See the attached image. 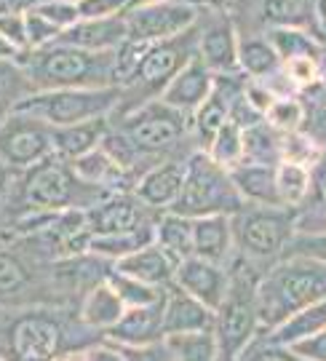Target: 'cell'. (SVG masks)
<instances>
[{
	"label": "cell",
	"mask_w": 326,
	"mask_h": 361,
	"mask_svg": "<svg viewBox=\"0 0 326 361\" xmlns=\"http://www.w3.org/2000/svg\"><path fill=\"white\" fill-rule=\"evenodd\" d=\"M260 329L270 332L297 310L326 300V262L302 255H284L254 286Z\"/></svg>",
	"instance_id": "6da1fadb"
},
{
	"label": "cell",
	"mask_w": 326,
	"mask_h": 361,
	"mask_svg": "<svg viewBox=\"0 0 326 361\" xmlns=\"http://www.w3.org/2000/svg\"><path fill=\"white\" fill-rule=\"evenodd\" d=\"M19 65L25 67L35 91L115 86V51H86L56 40L27 51Z\"/></svg>",
	"instance_id": "7a4b0ae2"
},
{
	"label": "cell",
	"mask_w": 326,
	"mask_h": 361,
	"mask_svg": "<svg viewBox=\"0 0 326 361\" xmlns=\"http://www.w3.org/2000/svg\"><path fill=\"white\" fill-rule=\"evenodd\" d=\"M105 190L92 188L75 174L70 161L59 155H49L35 166L25 169L22 182V198H25L27 214H56L70 209H92L96 201L105 198Z\"/></svg>",
	"instance_id": "3957f363"
},
{
	"label": "cell",
	"mask_w": 326,
	"mask_h": 361,
	"mask_svg": "<svg viewBox=\"0 0 326 361\" xmlns=\"http://www.w3.org/2000/svg\"><path fill=\"white\" fill-rule=\"evenodd\" d=\"M244 198L235 188L230 169L220 166L206 150L190 155L184 164V185L177 204L169 212L184 217H209V214H227L233 217L244 209Z\"/></svg>",
	"instance_id": "277c9868"
},
{
	"label": "cell",
	"mask_w": 326,
	"mask_h": 361,
	"mask_svg": "<svg viewBox=\"0 0 326 361\" xmlns=\"http://www.w3.org/2000/svg\"><path fill=\"white\" fill-rule=\"evenodd\" d=\"M123 89L107 86V89H56V91H35L19 102L13 113L32 116L49 123L54 129L73 126L83 121L110 118L120 104Z\"/></svg>",
	"instance_id": "5b68a950"
},
{
	"label": "cell",
	"mask_w": 326,
	"mask_h": 361,
	"mask_svg": "<svg viewBox=\"0 0 326 361\" xmlns=\"http://www.w3.org/2000/svg\"><path fill=\"white\" fill-rule=\"evenodd\" d=\"M254 286L257 281L249 276V271H241L230 279L225 300L220 302V308L214 310L211 332L220 345V361H238L244 356V350L251 348L257 332H262Z\"/></svg>",
	"instance_id": "8992f818"
},
{
	"label": "cell",
	"mask_w": 326,
	"mask_h": 361,
	"mask_svg": "<svg viewBox=\"0 0 326 361\" xmlns=\"http://www.w3.org/2000/svg\"><path fill=\"white\" fill-rule=\"evenodd\" d=\"M233 235L241 252L251 259H275L284 257L289 241L294 235L291 214L284 207H260L244 209L233 214Z\"/></svg>",
	"instance_id": "52a82bcc"
},
{
	"label": "cell",
	"mask_w": 326,
	"mask_h": 361,
	"mask_svg": "<svg viewBox=\"0 0 326 361\" xmlns=\"http://www.w3.org/2000/svg\"><path fill=\"white\" fill-rule=\"evenodd\" d=\"M190 129V116L174 110L163 99L137 104L126 113L120 131L142 155H161L182 140Z\"/></svg>",
	"instance_id": "ba28073f"
},
{
	"label": "cell",
	"mask_w": 326,
	"mask_h": 361,
	"mask_svg": "<svg viewBox=\"0 0 326 361\" xmlns=\"http://www.w3.org/2000/svg\"><path fill=\"white\" fill-rule=\"evenodd\" d=\"M196 46H198V30H187L182 35L174 38L158 40L150 43L144 51L142 62L134 73V80L123 91L137 89L144 97V102L158 99L166 86L177 78V73L182 70L190 59H196Z\"/></svg>",
	"instance_id": "9c48e42d"
},
{
	"label": "cell",
	"mask_w": 326,
	"mask_h": 361,
	"mask_svg": "<svg viewBox=\"0 0 326 361\" xmlns=\"http://www.w3.org/2000/svg\"><path fill=\"white\" fill-rule=\"evenodd\" d=\"M65 332L49 310L19 313L6 329V361H59Z\"/></svg>",
	"instance_id": "30bf717a"
},
{
	"label": "cell",
	"mask_w": 326,
	"mask_h": 361,
	"mask_svg": "<svg viewBox=\"0 0 326 361\" xmlns=\"http://www.w3.org/2000/svg\"><path fill=\"white\" fill-rule=\"evenodd\" d=\"M198 22V6L184 0H166L153 6H139L126 11V27L131 40L158 43V40L182 35Z\"/></svg>",
	"instance_id": "8fae6325"
},
{
	"label": "cell",
	"mask_w": 326,
	"mask_h": 361,
	"mask_svg": "<svg viewBox=\"0 0 326 361\" xmlns=\"http://www.w3.org/2000/svg\"><path fill=\"white\" fill-rule=\"evenodd\" d=\"M54 155L51 126L32 116L11 113L0 126V158L13 169H30Z\"/></svg>",
	"instance_id": "7c38bea8"
},
{
	"label": "cell",
	"mask_w": 326,
	"mask_h": 361,
	"mask_svg": "<svg viewBox=\"0 0 326 361\" xmlns=\"http://www.w3.org/2000/svg\"><path fill=\"white\" fill-rule=\"evenodd\" d=\"M147 214L150 209L134 195V190H118V193H107L102 201L86 209V228H89V235L134 233L153 225Z\"/></svg>",
	"instance_id": "4fadbf2b"
},
{
	"label": "cell",
	"mask_w": 326,
	"mask_h": 361,
	"mask_svg": "<svg viewBox=\"0 0 326 361\" xmlns=\"http://www.w3.org/2000/svg\"><path fill=\"white\" fill-rule=\"evenodd\" d=\"M171 284H177L182 292H187L190 297H196L198 302H203L206 308L217 310L220 302L225 300L230 276L225 273L222 265H214L209 259H201V257H196V255H190V257H184L177 262Z\"/></svg>",
	"instance_id": "5bb4252c"
},
{
	"label": "cell",
	"mask_w": 326,
	"mask_h": 361,
	"mask_svg": "<svg viewBox=\"0 0 326 361\" xmlns=\"http://www.w3.org/2000/svg\"><path fill=\"white\" fill-rule=\"evenodd\" d=\"M214 80H217V75L196 56V59H190V62L177 73V78L166 86V91H163L158 99H163L169 107H174V110H180V113L193 118V113H196L198 107H201V102L209 97L211 89H214Z\"/></svg>",
	"instance_id": "9a60e30c"
},
{
	"label": "cell",
	"mask_w": 326,
	"mask_h": 361,
	"mask_svg": "<svg viewBox=\"0 0 326 361\" xmlns=\"http://www.w3.org/2000/svg\"><path fill=\"white\" fill-rule=\"evenodd\" d=\"M105 335L115 345H150L163 340V300L142 308H126Z\"/></svg>",
	"instance_id": "2e32d148"
},
{
	"label": "cell",
	"mask_w": 326,
	"mask_h": 361,
	"mask_svg": "<svg viewBox=\"0 0 326 361\" xmlns=\"http://www.w3.org/2000/svg\"><path fill=\"white\" fill-rule=\"evenodd\" d=\"M126 38H129L126 13H118L107 19H80L59 35V43L86 51H115Z\"/></svg>",
	"instance_id": "e0dca14e"
},
{
	"label": "cell",
	"mask_w": 326,
	"mask_h": 361,
	"mask_svg": "<svg viewBox=\"0 0 326 361\" xmlns=\"http://www.w3.org/2000/svg\"><path fill=\"white\" fill-rule=\"evenodd\" d=\"M184 164L182 161H163L158 166L147 169L134 185V195L147 209H166L169 212L182 193Z\"/></svg>",
	"instance_id": "ac0fdd59"
},
{
	"label": "cell",
	"mask_w": 326,
	"mask_h": 361,
	"mask_svg": "<svg viewBox=\"0 0 326 361\" xmlns=\"http://www.w3.org/2000/svg\"><path fill=\"white\" fill-rule=\"evenodd\" d=\"M214 326V310L182 292L177 284L166 286L163 295V335L203 332Z\"/></svg>",
	"instance_id": "d6986e66"
},
{
	"label": "cell",
	"mask_w": 326,
	"mask_h": 361,
	"mask_svg": "<svg viewBox=\"0 0 326 361\" xmlns=\"http://www.w3.org/2000/svg\"><path fill=\"white\" fill-rule=\"evenodd\" d=\"M238 35L227 22L203 27L198 32L196 56L209 67L214 75H233L238 70Z\"/></svg>",
	"instance_id": "ffe728a7"
},
{
	"label": "cell",
	"mask_w": 326,
	"mask_h": 361,
	"mask_svg": "<svg viewBox=\"0 0 326 361\" xmlns=\"http://www.w3.org/2000/svg\"><path fill=\"white\" fill-rule=\"evenodd\" d=\"M235 235L233 217L227 214H209L193 219V255L209 259L214 265H225L233 255Z\"/></svg>",
	"instance_id": "44dd1931"
},
{
	"label": "cell",
	"mask_w": 326,
	"mask_h": 361,
	"mask_svg": "<svg viewBox=\"0 0 326 361\" xmlns=\"http://www.w3.org/2000/svg\"><path fill=\"white\" fill-rule=\"evenodd\" d=\"M174 268L177 262L161 249L158 244H144L139 249H134L131 255L115 259L113 271L123 273L129 279H137L142 284L150 286H169L174 279Z\"/></svg>",
	"instance_id": "7402d4cb"
},
{
	"label": "cell",
	"mask_w": 326,
	"mask_h": 361,
	"mask_svg": "<svg viewBox=\"0 0 326 361\" xmlns=\"http://www.w3.org/2000/svg\"><path fill=\"white\" fill-rule=\"evenodd\" d=\"M110 131V118H96V121H83V123H73V126H51V145L54 155L65 158V161H75L80 155L96 150L105 134Z\"/></svg>",
	"instance_id": "603a6c76"
},
{
	"label": "cell",
	"mask_w": 326,
	"mask_h": 361,
	"mask_svg": "<svg viewBox=\"0 0 326 361\" xmlns=\"http://www.w3.org/2000/svg\"><path fill=\"white\" fill-rule=\"evenodd\" d=\"M230 75H220L214 80V89L211 94L201 102L196 113H193V126H196V134L203 150L209 147V142L214 140V134L230 121V104L235 99V89L227 83Z\"/></svg>",
	"instance_id": "cb8c5ba5"
},
{
	"label": "cell",
	"mask_w": 326,
	"mask_h": 361,
	"mask_svg": "<svg viewBox=\"0 0 326 361\" xmlns=\"http://www.w3.org/2000/svg\"><path fill=\"white\" fill-rule=\"evenodd\" d=\"M262 16L270 27H297L321 40L318 0H262Z\"/></svg>",
	"instance_id": "d4e9b609"
},
{
	"label": "cell",
	"mask_w": 326,
	"mask_h": 361,
	"mask_svg": "<svg viewBox=\"0 0 326 361\" xmlns=\"http://www.w3.org/2000/svg\"><path fill=\"white\" fill-rule=\"evenodd\" d=\"M70 166L75 169V174H78L80 180L89 182L92 188L105 190V193L126 190L123 182L131 180L129 171H123V169L118 166L115 161L102 150V145H99L96 150H92V153H86V155H80V158H75V161H70Z\"/></svg>",
	"instance_id": "484cf974"
},
{
	"label": "cell",
	"mask_w": 326,
	"mask_h": 361,
	"mask_svg": "<svg viewBox=\"0 0 326 361\" xmlns=\"http://www.w3.org/2000/svg\"><path fill=\"white\" fill-rule=\"evenodd\" d=\"M235 188L244 201L260 207H278L275 195V166L270 164H238L230 169Z\"/></svg>",
	"instance_id": "4316f807"
},
{
	"label": "cell",
	"mask_w": 326,
	"mask_h": 361,
	"mask_svg": "<svg viewBox=\"0 0 326 361\" xmlns=\"http://www.w3.org/2000/svg\"><path fill=\"white\" fill-rule=\"evenodd\" d=\"M123 302L120 297L115 295V289L107 284V276L94 284L86 297H83V305H80V322L89 329H96V332H107L113 324L123 316Z\"/></svg>",
	"instance_id": "83f0119b"
},
{
	"label": "cell",
	"mask_w": 326,
	"mask_h": 361,
	"mask_svg": "<svg viewBox=\"0 0 326 361\" xmlns=\"http://www.w3.org/2000/svg\"><path fill=\"white\" fill-rule=\"evenodd\" d=\"M153 244H158L174 262L193 255V219L166 212L153 225Z\"/></svg>",
	"instance_id": "f1b7e54d"
},
{
	"label": "cell",
	"mask_w": 326,
	"mask_h": 361,
	"mask_svg": "<svg viewBox=\"0 0 326 361\" xmlns=\"http://www.w3.org/2000/svg\"><path fill=\"white\" fill-rule=\"evenodd\" d=\"M326 326V300H318L308 308L297 310L294 316H289L284 324H278L275 329L265 332V340L273 343V345H291L297 340L321 332Z\"/></svg>",
	"instance_id": "f546056e"
},
{
	"label": "cell",
	"mask_w": 326,
	"mask_h": 361,
	"mask_svg": "<svg viewBox=\"0 0 326 361\" xmlns=\"http://www.w3.org/2000/svg\"><path fill=\"white\" fill-rule=\"evenodd\" d=\"M238 70L254 80L275 75L281 70V59L268 38H238Z\"/></svg>",
	"instance_id": "4dcf8cb0"
},
{
	"label": "cell",
	"mask_w": 326,
	"mask_h": 361,
	"mask_svg": "<svg viewBox=\"0 0 326 361\" xmlns=\"http://www.w3.org/2000/svg\"><path fill=\"white\" fill-rule=\"evenodd\" d=\"M311 169L300 166V164H289V161H278L275 164V195H278V207L294 209L311 193Z\"/></svg>",
	"instance_id": "1f68e13d"
},
{
	"label": "cell",
	"mask_w": 326,
	"mask_h": 361,
	"mask_svg": "<svg viewBox=\"0 0 326 361\" xmlns=\"http://www.w3.org/2000/svg\"><path fill=\"white\" fill-rule=\"evenodd\" d=\"M265 38L270 40L281 65L289 59H300V56L321 59V54H324L321 51V40L311 32H305V30H297V27H270V32Z\"/></svg>",
	"instance_id": "d6a6232c"
},
{
	"label": "cell",
	"mask_w": 326,
	"mask_h": 361,
	"mask_svg": "<svg viewBox=\"0 0 326 361\" xmlns=\"http://www.w3.org/2000/svg\"><path fill=\"white\" fill-rule=\"evenodd\" d=\"M281 161V134L273 131L265 121L244 129V155L241 164H270Z\"/></svg>",
	"instance_id": "836d02e7"
},
{
	"label": "cell",
	"mask_w": 326,
	"mask_h": 361,
	"mask_svg": "<svg viewBox=\"0 0 326 361\" xmlns=\"http://www.w3.org/2000/svg\"><path fill=\"white\" fill-rule=\"evenodd\" d=\"M30 94H35V86L30 83L25 67L19 62H6L0 59V126L6 123V118L19 107L22 99Z\"/></svg>",
	"instance_id": "e575fe53"
},
{
	"label": "cell",
	"mask_w": 326,
	"mask_h": 361,
	"mask_svg": "<svg viewBox=\"0 0 326 361\" xmlns=\"http://www.w3.org/2000/svg\"><path fill=\"white\" fill-rule=\"evenodd\" d=\"M163 340L177 361H220V345L211 329L166 335Z\"/></svg>",
	"instance_id": "d590c367"
},
{
	"label": "cell",
	"mask_w": 326,
	"mask_h": 361,
	"mask_svg": "<svg viewBox=\"0 0 326 361\" xmlns=\"http://www.w3.org/2000/svg\"><path fill=\"white\" fill-rule=\"evenodd\" d=\"M107 284L115 289V295L120 297L123 308H142V305H153V302H161L163 295H166V286L142 284V281L129 279V276H123V273H118V271L107 273Z\"/></svg>",
	"instance_id": "8d00e7d4"
},
{
	"label": "cell",
	"mask_w": 326,
	"mask_h": 361,
	"mask_svg": "<svg viewBox=\"0 0 326 361\" xmlns=\"http://www.w3.org/2000/svg\"><path fill=\"white\" fill-rule=\"evenodd\" d=\"M262 121L278 134H291V131H300L305 123V104L297 97H275L273 104L268 107V113L262 116Z\"/></svg>",
	"instance_id": "74e56055"
},
{
	"label": "cell",
	"mask_w": 326,
	"mask_h": 361,
	"mask_svg": "<svg viewBox=\"0 0 326 361\" xmlns=\"http://www.w3.org/2000/svg\"><path fill=\"white\" fill-rule=\"evenodd\" d=\"M206 153L225 169L238 166V164H241V155H244V129H241L238 123H233V121H227V123L214 134V140L209 142Z\"/></svg>",
	"instance_id": "f35d334b"
},
{
	"label": "cell",
	"mask_w": 326,
	"mask_h": 361,
	"mask_svg": "<svg viewBox=\"0 0 326 361\" xmlns=\"http://www.w3.org/2000/svg\"><path fill=\"white\" fill-rule=\"evenodd\" d=\"M321 145L315 142L313 137L291 131V134H281V161L289 164H300V166L313 169L321 161Z\"/></svg>",
	"instance_id": "ab89813d"
},
{
	"label": "cell",
	"mask_w": 326,
	"mask_h": 361,
	"mask_svg": "<svg viewBox=\"0 0 326 361\" xmlns=\"http://www.w3.org/2000/svg\"><path fill=\"white\" fill-rule=\"evenodd\" d=\"M30 286V273L11 252H0V297H16Z\"/></svg>",
	"instance_id": "60d3db41"
},
{
	"label": "cell",
	"mask_w": 326,
	"mask_h": 361,
	"mask_svg": "<svg viewBox=\"0 0 326 361\" xmlns=\"http://www.w3.org/2000/svg\"><path fill=\"white\" fill-rule=\"evenodd\" d=\"M281 75L287 78L294 89H313L321 80V59L313 56H300V59H289L281 65Z\"/></svg>",
	"instance_id": "b9f144b4"
},
{
	"label": "cell",
	"mask_w": 326,
	"mask_h": 361,
	"mask_svg": "<svg viewBox=\"0 0 326 361\" xmlns=\"http://www.w3.org/2000/svg\"><path fill=\"white\" fill-rule=\"evenodd\" d=\"M25 30H27V46H30V51L32 49H43V46H51L62 35L59 27H54L49 19H43L35 11L25 13Z\"/></svg>",
	"instance_id": "7bdbcfd3"
},
{
	"label": "cell",
	"mask_w": 326,
	"mask_h": 361,
	"mask_svg": "<svg viewBox=\"0 0 326 361\" xmlns=\"http://www.w3.org/2000/svg\"><path fill=\"white\" fill-rule=\"evenodd\" d=\"M35 13H40L43 19H49L54 27H59L62 32L70 30V27L80 22V13H78V6H75V0H46V3H40Z\"/></svg>",
	"instance_id": "ee69618b"
},
{
	"label": "cell",
	"mask_w": 326,
	"mask_h": 361,
	"mask_svg": "<svg viewBox=\"0 0 326 361\" xmlns=\"http://www.w3.org/2000/svg\"><path fill=\"white\" fill-rule=\"evenodd\" d=\"M284 255H302V257H313L326 262V231L291 235V241H289Z\"/></svg>",
	"instance_id": "f6af8a7d"
},
{
	"label": "cell",
	"mask_w": 326,
	"mask_h": 361,
	"mask_svg": "<svg viewBox=\"0 0 326 361\" xmlns=\"http://www.w3.org/2000/svg\"><path fill=\"white\" fill-rule=\"evenodd\" d=\"M80 19H107L129 11V0H75Z\"/></svg>",
	"instance_id": "bcb514c9"
},
{
	"label": "cell",
	"mask_w": 326,
	"mask_h": 361,
	"mask_svg": "<svg viewBox=\"0 0 326 361\" xmlns=\"http://www.w3.org/2000/svg\"><path fill=\"white\" fill-rule=\"evenodd\" d=\"M126 361H177L169 350L166 340H158L150 345H120Z\"/></svg>",
	"instance_id": "7dc6e473"
},
{
	"label": "cell",
	"mask_w": 326,
	"mask_h": 361,
	"mask_svg": "<svg viewBox=\"0 0 326 361\" xmlns=\"http://www.w3.org/2000/svg\"><path fill=\"white\" fill-rule=\"evenodd\" d=\"M0 35L8 40L13 49H19L22 54L30 51V46H27V30H25V13L0 16Z\"/></svg>",
	"instance_id": "c3c4849f"
},
{
	"label": "cell",
	"mask_w": 326,
	"mask_h": 361,
	"mask_svg": "<svg viewBox=\"0 0 326 361\" xmlns=\"http://www.w3.org/2000/svg\"><path fill=\"white\" fill-rule=\"evenodd\" d=\"M287 348H291L297 356L308 361H326V326L321 332L305 337V340H297V343H291Z\"/></svg>",
	"instance_id": "681fc988"
},
{
	"label": "cell",
	"mask_w": 326,
	"mask_h": 361,
	"mask_svg": "<svg viewBox=\"0 0 326 361\" xmlns=\"http://www.w3.org/2000/svg\"><path fill=\"white\" fill-rule=\"evenodd\" d=\"M238 361H308V359H302V356H297L291 348H287V345H273V343H262L260 348L254 350L251 356H241Z\"/></svg>",
	"instance_id": "f907efd6"
},
{
	"label": "cell",
	"mask_w": 326,
	"mask_h": 361,
	"mask_svg": "<svg viewBox=\"0 0 326 361\" xmlns=\"http://www.w3.org/2000/svg\"><path fill=\"white\" fill-rule=\"evenodd\" d=\"M78 356H80V361H126L120 345L110 343V340H107V343H96V345L83 348Z\"/></svg>",
	"instance_id": "816d5d0a"
},
{
	"label": "cell",
	"mask_w": 326,
	"mask_h": 361,
	"mask_svg": "<svg viewBox=\"0 0 326 361\" xmlns=\"http://www.w3.org/2000/svg\"><path fill=\"white\" fill-rule=\"evenodd\" d=\"M311 177H313V195H315V204L318 207H326V153H321V161L313 166L311 171Z\"/></svg>",
	"instance_id": "f5cc1de1"
},
{
	"label": "cell",
	"mask_w": 326,
	"mask_h": 361,
	"mask_svg": "<svg viewBox=\"0 0 326 361\" xmlns=\"http://www.w3.org/2000/svg\"><path fill=\"white\" fill-rule=\"evenodd\" d=\"M46 0H0V16H16V13L35 11Z\"/></svg>",
	"instance_id": "db71d44e"
},
{
	"label": "cell",
	"mask_w": 326,
	"mask_h": 361,
	"mask_svg": "<svg viewBox=\"0 0 326 361\" xmlns=\"http://www.w3.org/2000/svg\"><path fill=\"white\" fill-rule=\"evenodd\" d=\"M22 56L25 54L19 51V49H13L11 43L0 35V59H6V62H22Z\"/></svg>",
	"instance_id": "11a10c76"
},
{
	"label": "cell",
	"mask_w": 326,
	"mask_h": 361,
	"mask_svg": "<svg viewBox=\"0 0 326 361\" xmlns=\"http://www.w3.org/2000/svg\"><path fill=\"white\" fill-rule=\"evenodd\" d=\"M8 164L0 158V201L6 198V193H8V188H11V174H8Z\"/></svg>",
	"instance_id": "9f6ffc18"
},
{
	"label": "cell",
	"mask_w": 326,
	"mask_h": 361,
	"mask_svg": "<svg viewBox=\"0 0 326 361\" xmlns=\"http://www.w3.org/2000/svg\"><path fill=\"white\" fill-rule=\"evenodd\" d=\"M153 3H166V0H129V8H139V6H153Z\"/></svg>",
	"instance_id": "6f0895ef"
},
{
	"label": "cell",
	"mask_w": 326,
	"mask_h": 361,
	"mask_svg": "<svg viewBox=\"0 0 326 361\" xmlns=\"http://www.w3.org/2000/svg\"><path fill=\"white\" fill-rule=\"evenodd\" d=\"M184 3H193V6H201V3H206V6H220L225 0H184Z\"/></svg>",
	"instance_id": "680465c9"
},
{
	"label": "cell",
	"mask_w": 326,
	"mask_h": 361,
	"mask_svg": "<svg viewBox=\"0 0 326 361\" xmlns=\"http://www.w3.org/2000/svg\"><path fill=\"white\" fill-rule=\"evenodd\" d=\"M59 361H80V356H67V359H59Z\"/></svg>",
	"instance_id": "91938a15"
},
{
	"label": "cell",
	"mask_w": 326,
	"mask_h": 361,
	"mask_svg": "<svg viewBox=\"0 0 326 361\" xmlns=\"http://www.w3.org/2000/svg\"><path fill=\"white\" fill-rule=\"evenodd\" d=\"M0 361H6V359H3V356H0Z\"/></svg>",
	"instance_id": "94428289"
}]
</instances>
